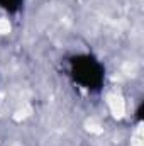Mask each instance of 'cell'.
Instances as JSON below:
<instances>
[{"instance_id":"obj_1","label":"cell","mask_w":144,"mask_h":146,"mask_svg":"<svg viewBox=\"0 0 144 146\" xmlns=\"http://www.w3.org/2000/svg\"><path fill=\"white\" fill-rule=\"evenodd\" d=\"M65 70L73 85L88 92L98 94L105 85V65L92 53H73L66 58Z\"/></svg>"},{"instance_id":"obj_2","label":"cell","mask_w":144,"mask_h":146,"mask_svg":"<svg viewBox=\"0 0 144 146\" xmlns=\"http://www.w3.org/2000/svg\"><path fill=\"white\" fill-rule=\"evenodd\" d=\"M26 0H0V9L7 14H19L24 9Z\"/></svg>"}]
</instances>
